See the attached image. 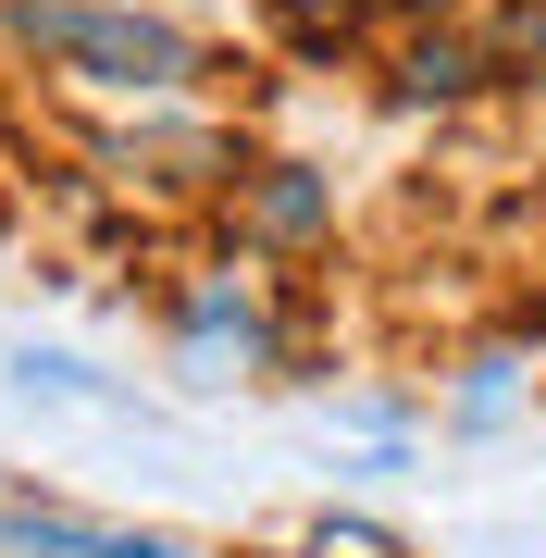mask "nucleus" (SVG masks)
I'll return each mask as SVG.
<instances>
[{"instance_id":"f03ea898","label":"nucleus","mask_w":546,"mask_h":558,"mask_svg":"<svg viewBox=\"0 0 546 558\" xmlns=\"http://www.w3.org/2000/svg\"><path fill=\"white\" fill-rule=\"evenodd\" d=\"M186 336H199V348H236V360H274V336H262V311H248L236 286H211V299H199V323H186Z\"/></svg>"},{"instance_id":"f257e3e1","label":"nucleus","mask_w":546,"mask_h":558,"mask_svg":"<svg viewBox=\"0 0 546 558\" xmlns=\"http://www.w3.org/2000/svg\"><path fill=\"white\" fill-rule=\"evenodd\" d=\"M25 38H38L50 62H75L87 87H137V100H162V87H186V38L149 13H100V0H25Z\"/></svg>"}]
</instances>
